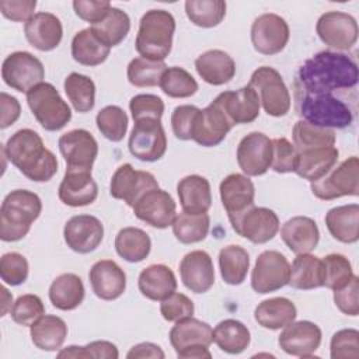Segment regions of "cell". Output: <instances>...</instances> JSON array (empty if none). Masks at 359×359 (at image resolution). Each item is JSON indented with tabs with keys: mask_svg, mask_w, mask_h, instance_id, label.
<instances>
[{
	"mask_svg": "<svg viewBox=\"0 0 359 359\" xmlns=\"http://www.w3.org/2000/svg\"><path fill=\"white\" fill-rule=\"evenodd\" d=\"M293 144L297 151H304L318 147H332L335 144V132L330 128L317 126L303 119L297 121L292 130Z\"/></svg>",
	"mask_w": 359,
	"mask_h": 359,
	"instance_id": "cell-44",
	"label": "cell"
},
{
	"mask_svg": "<svg viewBox=\"0 0 359 359\" xmlns=\"http://www.w3.org/2000/svg\"><path fill=\"white\" fill-rule=\"evenodd\" d=\"M36 7L35 0H1L0 11L1 14L15 22L28 21L34 15V10Z\"/></svg>",
	"mask_w": 359,
	"mask_h": 359,
	"instance_id": "cell-62",
	"label": "cell"
},
{
	"mask_svg": "<svg viewBox=\"0 0 359 359\" xmlns=\"http://www.w3.org/2000/svg\"><path fill=\"white\" fill-rule=\"evenodd\" d=\"M27 102L38 123L49 132L63 129L72 119V109L50 83H39L27 93Z\"/></svg>",
	"mask_w": 359,
	"mask_h": 359,
	"instance_id": "cell-6",
	"label": "cell"
},
{
	"mask_svg": "<svg viewBox=\"0 0 359 359\" xmlns=\"http://www.w3.org/2000/svg\"><path fill=\"white\" fill-rule=\"evenodd\" d=\"M316 32L328 48L349 50L358 41V22L348 13L327 11L318 18Z\"/></svg>",
	"mask_w": 359,
	"mask_h": 359,
	"instance_id": "cell-13",
	"label": "cell"
},
{
	"mask_svg": "<svg viewBox=\"0 0 359 359\" xmlns=\"http://www.w3.org/2000/svg\"><path fill=\"white\" fill-rule=\"evenodd\" d=\"M216 100L234 125L254 122L259 115V98L251 86L241 87L236 91L220 93Z\"/></svg>",
	"mask_w": 359,
	"mask_h": 359,
	"instance_id": "cell-28",
	"label": "cell"
},
{
	"mask_svg": "<svg viewBox=\"0 0 359 359\" xmlns=\"http://www.w3.org/2000/svg\"><path fill=\"white\" fill-rule=\"evenodd\" d=\"M293 289L311 290L323 287V262L310 252L297 254L293 259L289 273V282Z\"/></svg>",
	"mask_w": 359,
	"mask_h": 359,
	"instance_id": "cell-38",
	"label": "cell"
},
{
	"mask_svg": "<svg viewBox=\"0 0 359 359\" xmlns=\"http://www.w3.org/2000/svg\"><path fill=\"white\" fill-rule=\"evenodd\" d=\"M296 306L286 297H272L262 300L254 310V318L262 328L280 330L294 321Z\"/></svg>",
	"mask_w": 359,
	"mask_h": 359,
	"instance_id": "cell-36",
	"label": "cell"
},
{
	"mask_svg": "<svg viewBox=\"0 0 359 359\" xmlns=\"http://www.w3.org/2000/svg\"><path fill=\"white\" fill-rule=\"evenodd\" d=\"M359 278L352 276L349 283L338 290H334V303L338 310L346 316L356 317L359 314Z\"/></svg>",
	"mask_w": 359,
	"mask_h": 359,
	"instance_id": "cell-60",
	"label": "cell"
},
{
	"mask_svg": "<svg viewBox=\"0 0 359 359\" xmlns=\"http://www.w3.org/2000/svg\"><path fill=\"white\" fill-rule=\"evenodd\" d=\"M163 93L171 98H188L198 91L196 80L180 66L167 67L158 84Z\"/></svg>",
	"mask_w": 359,
	"mask_h": 359,
	"instance_id": "cell-49",
	"label": "cell"
},
{
	"mask_svg": "<svg viewBox=\"0 0 359 359\" xmlns=\"http://www.w3.org/2000/svg\"><path fill=\"white\" fill-rule=\"evenodd\" d=\"M165 355L161 348L153 342H142L130 348L126 353L128 359H137V358H153V359H163Z\"/></svg>",
	"mask_w": 359,
	"mask_h": 359,
	"instance_id": "cell-64",
	"label": "cell"
},
{
	"mask_svg": "<svg viewBox=\"0 0 359 359\" xmlns=\"http://www.w3.org/2000/svg\"><path fill=\"white\" fill-rule=\"evenodd\" d=\"M65 93L77 112H88L95 105V84L93 79L80 73H70L63 83Z\"/></svg>",
	"mask_w": 359,
	"mask_h": 359,
	"instance_id": "cell-46",
	"label": "cell"
},
{
	"mask_svg": "<svg viewBox=\"0 0 359 359\" xmlns=\"http://www.w3.org/2000/svg\"><path fill=\"white\" fill-rule=\"evenodd\" d=\"M8 161L34 182H46L57 172L56 156L45 147L42 137L32 129H20L3 146Z\"/></svg>",
	"mask_w": 359,
	"mask_h": 359,
	"instance_id": "cell-2",
	"label": "cell"
},
{
	"mask_svg": "<svg viewBox=\"0 0 359 359\" xmlns=\"http://www.w3.org/2000/svg\"><path fill=\"white\" fill-rule=\"evenodd\" d=\"M177 194L182 212L208 213L212 206V191L209 181L198 174L187 175L180 180Z\"/></svg>",
	"mask_w": 359,
	"mask_h": 359,
	"instance_id": "cell-32",
	"label": "cell"
},
{
	"mask_svg": "<svg viewBox=\"0 0 359 359\" xmlns=\"http://www.w3.org/2000/svg\"><path fill=\"white\" fill-rule=\"evenodd\" d=\"M236 156L247 177L264 175L272 163V140L262 132H251L240 140Z\"/></svg>",
	"mask_w": 359,
	"mask_h": 359,
	"instance_id": "cell-17",
	"label": "cell"
},
{
	"mask_svg": "<svg viewBox=\"0 0 359 359\" xmlns=\"http://www.w3.org/2000/svg\"><path fill=\"white\" fill-rule=\"evenodd\" d=\"M167 65L164 62L150 60L140 56L129 62L126 74L129 83L135 87H154L160 84V79Z\"/></svg>",
	"mask_w": 359,
	"mask_h": 359,
	"instance_id": "cell-48",
	"label": "cell"
},
{
	"mask_svg": "<svg viewBox=\"0 0 359 359\" xmlns=\"http://www.w3.org/2000/svg\"><path fill=\"white\" fill-rule=\"evenodd\" d=\"M63 237L70 250L79 254H88L101 244L104 226L95 216L76 215L66 222Z\"/></svg>",
	"mask_w": 359,
	"mask_h": 359,
	"instance_id": "cell-20",
	"label": "cell"
},
{
	"mask_svg": "<svg viewBox=\"0 0 359 359\" xmlns=\"http://www.w3.org/2000/svg\"><path fill=\"white\" fill-rule=\"evenodd\" d=\"M115 250L125 261L140 262L150 254L151 240L142 229L125 227L115 237Z\"/></svg>",
	"mask_w": 359,
	"mask_h": 359,
	"instance_id": "cell-41",
	"label": "cell"
},
{
	"mask_svg": "<svg viewBox=\"0 0 359 359\" xmlns=\"http://www.w3.org/2000/svg\"><path fill=\"white\" fill-rule=\"evenodd\" d=\"M299 151L294 144L290 143L286 137H276L272 140V163L271 168L275 172L286 174L294 172L297 164Z\"/></svg>",
	"mask_w": 359,
	"mask_h": 359,
	"instance_id": "cell-56",
	"label": "cell"
},
{
	"mask_svg": "<svg viewBox=\"0 0 359 359\" xmlns=\"http://www.w3.org/2000/svg\"><path fill=\"white\" fill-rule=\"evenodd\" d=\"M219 266L224 283L231 286L241 285L250 269V255L240 245L223 247L219 252Z\"/></svg>",
	"mask_w": 359,
	"mask_h": 359,
	"instance_id": "cell-42",
	"label": "cell"
},
{
	"mask_svg": "<svg viewBox=\"0 0 359 359\" xmlns=\"http://www.w3.org/2000/svg\"><path fill=\"white\" fill-rule=\"evenodd\" d=\"M294 88V108L303 121L330 129H344L353 121L351 108L330 93H309Z\"/></svg>",
	"mask_w": 359,
	"mask_h": 359,
	"instance_id": "cell-3",
	"label": "cell"
},
{
	"mask_svg": "<svg viewBox=\"0 0 359 359\" xmlns=\"http://www.w3.org/2000/svg\"><path fill=\"white\" fill-rule=\"evenodd\" d=\"M129 109L133 121L160 119L164 112V102L154 94H137L130 98Z\"/></svg>",
	"mask_w": 359,
	"mask_h": 359,
	"instance_id": "cell-57",
	"label": "cell"
},
{
	"mask_svg": "<svg viewBox=\"0 0 359 359\" xmlns=\"http://www.w3.org/2000/svg\"><path fill=\"white\" fill-rule=\"evenodd\" d=\"M137 286L140 293L149 300L161 302L177 290V279L170 266L153 264L140 272Z\"/></svg>",
	"mask_w": 359,
	"mask_h": 359,
	"instance_id": "cell-31",
	"label": "cell"
},
{
	"mask_svg": "<svg viewBox=\"0 0 359 359\" xmlns=\"http://www.w3.org/2000/svg\"><path fill=\"white\" fill-rule=\"evenodd\" d=\"M129 151L140 161H157L167 150V136L160 119L136 121L129 135Z\"/></svg>",
	"mask_w": 359,
	"mask_h": 359,
	"instance_id": "cell-11",
	"label": "cell"
},
{
	"mask_svg": "<svg viewBox=\"0 0 359 359\" xmlns=\"http://www.w3.org/2000/svg\"><path fill=\"white\" fill-rule=\"evenodd\" d=\"M358 65L345 53L323 50L307 59L297 72L293 87L309 93H330L358 84Z\"/></svg>",
	"mask_w": 359,
	"mask_h": 359,
	"instance_id": "cell-1",
	"label": "cell"
},
{
	"mask_svg": "<svg viewBox=\"0 0 359 359\" xmlns=\"http://www.w3.org/2000/svg\"><path fill=\"white\" fill-rule=\"evenodd\" d=\"M289 273L287 258L276 250H266L255 261L251 272V287L259 294L279 290L287 285Z\"/></svg>",
	"mask_w": 359,
	"mask_h": 359,
	"instance_id": "cell-12",
	"label": "cell"
},
{
	"mask_svg": "<svg viewBox=\"0 0 359 359\" xmlns=\"http://www.w3.org/2000/svg\"><path fill=\"white\" fill-rule=\"evenodd\" d=\"M220 199L223 208L227 212L229 220H233L243 215L245 210L254 206L255 187L250 177L244 174H230L227 175L219 187Z\"/></svg>",
	"mask_w": 359,
	"mask_h": 359,
	"instance_id": "cell-23",
	"label": "cell"
},
{
	"mask_svg": "<svg viewBox=\"0 0 359 359\" xmlns=\"http://www.w3.org/2000/svg\"><path fill=\"white\" fill-rule=\"evenodd\" d=\"M311 192L321 201H332L341 196H358L359 194V160L348 157L335 164L323 178L310 184Z\"/></svg>",
	"mask_w": 359,
	"mask_h": 359,
	"instance_id": "cell-8",
	"label": "cell"
},
{
	"mask_svg": "<svg viewBox=\"0 0 359 359\" xmlns=\"http://www.w3.org/2000/svg\"><path fill=\"white\" fill-rule=\"evenodd\" d=\"M1 79L13 90L27 94L31 88L43 83L45 69L42 62L32 53L17 50L4 59Z\"/></svg>",
	"mask_w": 359,
	"mask_h": 359,
	"instance_id": "cell-10",
	"label": "cell"
},
{
	"mask_svg": "<svg viewBox=\"0 0 359 359\" xmlns=\"http://www.w3.org/2000/svg\"><path fill=\"white\" fill-rule=\"evenodd\" d=\"M170 342L180 359H210L209 345L213 342L212 327L194 317L175 321L170 330Z\"/></svg>",
	"mask_w": 359,
	"mask_h": 359,
	"instance_id": "cell-7",
	"label": "cell"
},
{
	"mask_svg": "<svg viewBox=\"0 0 359 359\" xmlns=\"http://www.w3.org/2000/svg\"><path fill=\"white\" fill-rule=\"evenodd\" d=\"M181 280L194 293H205L215 283V268L210 255L203 250L188 252L180 262Z\"/></svg>",
	"mask_w": 359,
	"mask_h": 359,
	"instance_id": "cell-24",
	"label": "cell"
},
{
	"mask_svg": "<svg viewBox=\"0 0 359 359\" xmlns=\"http://www.w3.org/2000/svg\"><path fill=\"white\" fill-rule=\"evenodd\" d=\"M101 135L111 142H121L128 130V115L118 105H107L95 116Z\"/></svg>",
	"mask_w": 359,
	"mask_h": 359,
	"instance_id": "cell-51",
	"label": "cell"
},
{
	"mask_svg": "<svg viewBox=\"0 0 359 359\" xmlns=\"http://www.w3.org/2000/svg\"><path fill=\"white\" fill-rule=\"evenodd\" d=\"M111 3L107 0H76L73 1L74 13L79 18L91 25L100 22L111 10Z\"/></svg>",
	"mask_w": 359,
	"mask_h": 359,
	"instance_id": "cell-61",
	"label": "cell"
},
{
	"mask_svg": "<svg viewBox=\"0 0 359 359\" xmlns=\"http://www.w3.org/2000/svg\"><path fill=\"white\" fill-rule=\"evenodd\" d=\"M59 199L73 208L91 205L98 196V185L91 171L66 170L65 177L57 189Z\"/></svg>",
	"mask_w": 359,
	"mask_h": 359,
	"instance_id": "cell-27",
	"label": "cell"
},
{
	"mask_svg": "<svg viewBox=\"0 0 359 359\" xmlns=\"http://www.w3.org/2000/svg\"><path fill=\"white\" fill-rule=\"evenodd\" d=\"M90 28L104 45L112 48L119 45L128 36L130 29V18L123 10L112 6L105 18Z\"/></svg>",
	"mask_w": 359,
	"mask_h": 359,
	"instance_id": "cell-43",
	"label": "cell"
},
{
	"mask_svg": "<svg viewBox=\"0 0 359 359\" xmlns=\"http://www.w3.org/2000/svg\"><path fill=\"white\" fill-rule=\"evenodd\" d=\"M28 261L20 252H6L0 258L1 280L10 286H18L28 278Z\"/></svg>",
	"mask_w": 359,
	"mask_h": 359,
	"instance_id": "cell-53",
	"label": "cell"
},
{
	"mask_svg": "<svg viewBox=\"0 0 359 359\" xmlns=\"http://www.w3.org/2000/svg\"><path fill=\"white\" fill-rule=\"evenodd\" d=\"M251 341L247 325L234 318L220 321L213 330V342L226 353L238 355L244 352Z\"/></svg>",
	"mask_w": 359,
	"mask_h": 359,
	"instance_id": "cell-40",
	"label": "cell"
},
{
	"mask_svg": "<svg viewBox=\"0 0 359 359\" xmlns=\"http://www.w3.org/2000/svg\"><path fill=\"white\" fill-rule=\"evenodd\" d=\"M29 335L38 349L56 351L62 348L67 337V325L57 316L43 314L29 327Z\"/></svg>",
	"mask_w": 359,
	"mask_h": 359,
	"instance_id": "cell-37",
	"label": "cell"
},
{
	"mask_svg": "<svg viewBox=\"0 0 359 359\" xmlns=\"http://www.w3.org/2000/svg\"><path fill=\"white\" fill-rule=\"evenodd\" d=\"M321 337L323 334L317 324L307 320L292 321L283 327L278 344L287 355L309 358L318 349Z\"/></svg>",
	"mask_w": 359,
	"mask_h": 359,
	"instance_id": "cell-22",
	"label": "cell"
},
{
	"mask_svg": "<svg viewBox=\"0 0 359 359\" xmlns=\"http://www.w3.org/2000/svg\"><path fill=\"white\" fill-rule=\"evenodd\" d=\"M175 32V18L167 10L153 8L146 11L139 22L135 46L142 57L161 60L170 55L172 36Z\"/></svg>",
	"mask_w": 359,
	"mask_h": 359,
	"instance_id": "cell-5",
	"label": "cell"
},
{
	"mask_svg": "<svg viewBox=\"0 0 359 359\" xmlns=\"http://www.w3.org/2000/svg\"><path fill=\"white\" fill-rule=\"evenodd\" d=\"M259 98L264 111L271 116H285L290 109V93L278 70L261 66L251 74L250 83Z\"/></svg>",
	"mask_w": 359,
	"mask_h": 359,
	"instance_id": "cell-9",
	"label": "cell"
},
{
	"mask_svg": "<svg viewBox=\"0 0 359 359\" xmlns=\"http://www.w3.org/2000/svg\"><path fill=\"white\" fill-rule=\"evenodd\" d=\"M27 41L41 52H49L57 48L63 38V27L60 20L46 11L34 14L24 25Z\"/></svg>",
	"mask_w": 359,
	"mask_h": 359,
	"instance_id": "cell-26",
	"label": "cell"
},
{
	"mask_svg": "<svg viewBox=\"0 0 359 359\" xmlns=\"http://www.w3.org/2000/svg\"><path fill=\"white\" fill-rule=\"evenodd\" d=\"M41 212L42 202L35 192L28 189L11 191L0 208V238L7 243L24 238Z\"/></svg>",
	"mask_w": 359,
	"mask_h": 359,
	"instance_id": "cell-4",
	"label": "cell"
},
{
	"mask_svg": "<svg viewBox=\"0 0 359 359\" xmlns=\"http://www.w3.org/2000/svg\"><path fill=\"white\" fill-rule=\"evenodd\" d=\"M154 188L160 187L151 172L135 170L132 164L125 163L116 168L111 178L109 194L112 198L123 201L132 208L143 194Z\"/></svg>",
	"mask_w": 359,
	"mask_h": 359,
	"instance_id": "cell-16",
	"label": "cell"
},
{
	"mask_svg": "<svg viewBox=\"0 0 359 359\" xmlns=\"http://www.w3.org/2000/svg\"><path fill=\"white\" fill-rule=\"evenodd\" d=\"M132 209L139 220L156 229H167L168 226H172L177 216V205L172 196L160 188L143 194L135 202Z\"/></svg>",
	"mask_w": 359,
	"mask_h": 359,
	"instance_id": "cell-19",
	"label": "cell"
},
{
	"mask_svg": "<svg viewBox=\"0 0 359 359\" xmlns=\"http://www.w3.org/2000/svg\"><path fill=\"white\" fill-rule=\"evenodd\" d=\"M94 294L101 300H115L126 289V275L112 259L97 261L88 273Z\"/></svg>",
	"mask_w": 359,
	"mask_h": 359,
	"instance_id": "cell-25",
	"label": "cell"
},
{
	"mask_svg": "<svg viewBox=\"0 0 359 359\" xmlns=\"http://www.w3.org/2000/svg\"><path fill=\"white\" fill-rule=\"evenodd\" d=\"M233 230L254 244L272 240L279 230V217L269 208L252 206L238 217L230 220Z\"/></svg>",
	"mask_w": 359,
	"mask_h": 359,
	"instance_id": "cell-18",
	"label": "cell"
},
{
	"mask_svg": "<svg viewBox=\"0 0 359 359\" xmlns=\"http://www.w3.org/2000/svg\"><path fill=\"white\" fill-rule=\"evenodd\" d=\"M201 109L195 105H178L171 114V128L177 139L192 140L194 128Z\"/></svg>",
	"mask_w": 359,
	"mask_h": 359,
	"instance_id": "cell-58",
	"label": "cell"
},
{
	"mask_svg": "<svg viewBox=\"0 0 359 359\" xmlns=\"http://www.w3.org/2000/svg\"><path fill=\"white\" fill-rule=\"evenodd\" d=\"M86 296L83 280L76 273H62L49 286V300L53 307L69 311L79 307Z\"/></svg>",
	"mask_w": 359,
	"mask_h": 359,
	"instance_id": "cell-35",
	"label": "cell"
},
{
	"mask_svg": "<svg viewBox=\"0 0 359 359\" xmlns=\"http://www.w3.org/2000/svg\"><path fill=\"white\" fill-rule=\"evenodd\" d=\"M339 151L337 147H318L299 151L294 172L310 182L323 178L338 161Z\"/></svg>",
	"mask_w": 359,
	"mask_h": 359,
	"instance_id": "cell-34",
	"label": "cell"
},
{
	"mask_svg": "<svg viewBox=\"0 0 359 359\" xmlns=\"http://www.w3.org/2000/svg\"><path fill=\"white\" fill-rule=\"evenodd\" d=\"M325 226L330 234L345 244L359 240V205L349 203L332 208L325 215Z\"/></svg>",
	"mask_w": 359,
	"mask_h": 359,
	"instance_id": "cell-33",
	"label": "cell"
},
{
	"mask_svg": "<svg viewBox=\"0 0 359 359\" xmlns=\"http://www.w3.org/2000/svg\"><path fill=\"white\" fill-rule=\"evenodd\" d=\"M280 237L287 248L297 254L313 251L320 241V230L317 223L307 216H294L283 223Z\"/></svg>",
	"mask_w": 359,
	"mask_h": 359,
	"instance_id": "cell-29",
	"label": "cell"
},
{
	"mask_svg": "<svg viewBox=\"0 0 359 359\" xmlns=\"http://www.w3.org/2000/svg\"><path fill=\"white\" fill-rule=\"evenodd\" d=\"M290 29L285 18L273 13L258 15L251 25V42L261 55H276L289 42Z\"/></svg>",
	"mask_w": 359,
	"mask_h": 359,
	"instance_id": "cell-14",
	"label": "cell"
},
{
	"mask_svg": "<svg viewBox=\"0 0 359 359\" xmlns=\"http://www.w3.org/2000/svg\"><path fill=\"white\" fill-rule=\"evenodd\" d=\"M332 359H358L359 358V331L344 328L337 331L330 344Z\"/></svg>",
	"mask_w": 359,
	"mask_h": 359,
	"instance_id": "cell-55",
	"label": "cell"
},
{
	"mask_svg": "<svg viewBox=\"0 0 359 359\" xmlns=\"http://www.w3.org/2000/svg\"><path fill=\"white\" fill-rule=\"evenodd\" d=\"M323 286L338 290L349 283L353 276L349 259L342 254H328L323 259Z\"/></svg>",
	"mask_w": 359,
	"mask_h": 359,
	"instance_id": "cell-50",
	"label": "cell"
},
{
	"mask_svg": "<svg viewBox=\"0 0 359 359\" xmlns=\"http://www.w3.org/2000/svg\"><path fill=\"white\" fill-rule=\"evenodd\" d=\"M111 48L104 45L91 28L79 31L72 39V56L83 66H98L107 60Z\"/></svg>",
	"mask_w": 359,
	"mask_h": 359,
	"instance_id": "cell-39",
	"label": "cell"
},
{
	"mask_svg": "<svg viewBox=\"0 0 359 359\" xmlns=\"http://www.w3.org/2000/svg\"><path fill=\"white\" fill-rule=\"evenodd\" d=\"M118 348L109 341H93L86 346L70 345L57 353V358H95V359H116Z\"/></svg>",
	"mask_w": 359,
	"mask_h": 359,
	"instance_id": "cell-54",
	"label": "cell"
},
{
	"mask_svg": "<svg viewBox=\"0 0 359 359\" xmlns=\"http://www.w3.org/2000/svg\"><path fill=\"white\" fill-rule=\"evenodd\" d=\"M195 311L192 300L184 293L174 292L160 303V313L167 321H178L187 317H192Z\"/></svg>",
	"mask_w": 359,
	"mask_h": 359,
	"instance_id": "cell-59",
	"label": "cell"
},
{
	"mask_svg": "<svg viewBox=\"0 0 359 359\" xmlns=\"http://www.w3.org/2000/svg\"><path fill=\"white\" fill-rule=\"evenodd\" d=\"M210 219L208 213H187L175 216L172 222V233L182 244H194L206 238L209 233Z\"/></svg>",
	"mask_w": 359,
	"mask_h": 359,
	"instance_id": "cell-45",
	"label": "cell"
},
{
	"mask_svg": "<svg viewBox=\"0 0 359 359\" xmlns=\"http://www.w3.org/2000/svg\"><path fill=\"white\" fill-rule=\"evenodd\" d=\"M43 314L45 306L41 297L31 293L20 296L10 309V316L13 321L25 327H31Z\"/></svg>",
	"mask_w": 359,
	"mask_h": 359,
	"instance_id": "cell-52",
	"label": "cell"
},
{
	"mask_svg": "<svg viewBox=\"0 0 359 359\" xmlns=\"http://www.w3.org/2000/svg\"><path fill=\"white\" fill-rule=\"evenodd\" d=\"M0 105H1V123L0 128L6 129L11 126L21 114V105L15 97H11L7 93L0 94Z\"/></svg>",
	"mask_w": 359,
	"mask_h": 359,
	"instance_id": "cell-63",
	"label": "cell"
},
{
	"mask_svg": "<svg viewBox=\"0 0 359 359\" xmlns=\"http://www.w3.org/2000/svg\"><path fill=\"white\" fill-rule=\"evenodd\" d=\"M57 146L66 161V170H93L98 156V143L93 133L86 129H73L59 137Z\"/></svg>",
	"mask_w": 359,
	"mask_h": 359,
	"instance_id": "cell-15",
	"label": "cell"
},
{
	"mask_svg": "<svg viewBox=\"0 0 359 359\" xmlns=\"http://www.w3.org/2000/svg\"><path fill=\"white\" fill-rule=\"evenodd\" d=\"M233 126L234 123L215 98L206 108L201 109L194 128L192 140L203 147L217 146L224 140Z\"/></svg>",
	"mask_w": 359,
	"mask_h": 359,
	"instance_id": "cell-21",
	"label": "cell"
},
{
	"mask_svg": "<svg viewBox=\"0 0 359 359\" xmlns=\"http://www.w3.org/2000/svg\"><path fill=\"white\" fill-rule=\"evenodd\" d=\"M227 4L223 0H188L185 13L192 24L202 28L219 25L226 15Z\"/></svg>",
	"mask_w": 359,
	"mask_h": 359,
	"instance_id": "cell-47",
	"label": "cell"
},
{
	"mask_svg": "<svg viewBox=\"0 0 359 359\" xmlns=\"http://www.w3.org/2000/svg\"><path fill=\"white\" fill-rule=\"evenodd\" d=\"M195 69L199 77L212 86L229 83L236 74V62L224 50L210 49L195 59Z\"/></svg>",
	"mask_w": 359,
	"mask_h": 359,
	"instance_id": "cell-30",
	"label": "cell"
}]
</instances>
